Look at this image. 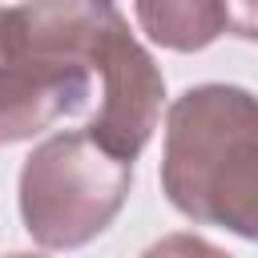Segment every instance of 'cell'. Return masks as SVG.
<instances>
[{"mask_svg": "<svg viewBox=\"0 0 258 258\" xmlns=\"http://www.w3.org/2000/svg\"><path fill=\"white\" fill-rule=\"evenodd\" d=\"M226 24L242 40H258V0H226Z\"/></svg>", "mask_w": 258, "mask_h": 258, "instance_id": "8992f818", "label": "cell"}, {"mask_svg": "<svg viewBox=\"0 0 258 258\" xmlns=\"http://www.w3.org/2000/svg\"><path fill=\"white\" fill-rule=\"evenodd\" d=\"M133 185V157L113 153L89 129L56 133L20 169V218L36 246L77 250L121 214Z\"/></svg>", "mask_w": 258, "mask_h": 258, "instance_id": "3957f363", "label": "cell"}, {"mask_svg": "<svg viewBox=\"0 0 258 258\" xmlns=\"http://www.w3.org/2000/svg\"><path fill=\"white\" fill-rule=\"evenodd\" d=\"M113 0H20L0 24V137L16 145L101 101Z\"/></svg>", "mask_w": 258, "mask_h": 258, "instance_id": "6da1fadb", "label": "cell"}, {"mask_svg": "<svg viewBox=\"0 0 258 258\" xmlns=\"http://www.w3.org/2000/svg\"><path fill=\"white\" fill-rule=\"evenodd\" d=\"M141 32L169 52H202L226 24V0H133Z\"/></svg>", "mask_w": 258, "mask_h": 258, "instance_id": "5b68a950", "label": "cell"}, {"mask_svg": "<svg viewBox=\"0 0 258 258\" xmlns=\"http://www.w3.org/2000/svg\"><path fill=\"white\" fill-rule=\"evenodd\" d=\"M161 101H165L161 69L137 44L125 16L113 12L105 32V56H101V101L89 117V133L105 141L113 153L137 157L157 129Z\"/></svg>", "mask_w": 258, "mask_h": 258, "instance_id": "277c9868", "label": "cell"}, {"mask_svg": "<svg viewBox=\"0 0 258 258\" xmlns=\"http://www.w3.org/2000/svg\"><path fill=\"white\" fill-rule=\"evenodd\" d=\"M161 189L189 222L258 242V97L238 85L185 89L165 113Z\"/></svg>", "mask_w": 258, "mask_h": 258, "instance_id": "7a4b0ae2", "label": "cell"}]
</instances>
